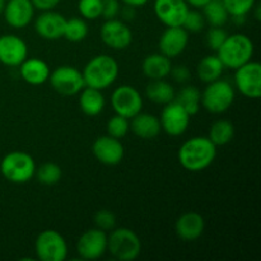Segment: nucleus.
<instances>
[{
    "label": "nucleus",
    "instance_id": "6ab92c4d",
    "mask_svg": "<svg viewBox=\"0 0 261 261\" xmlns=\"http://www.w3.org/2000/svg\"><path fill=\"white\" fill-rule=\"evenodd\" d=\"M189 32L184 27H167L160 37V51L167 58L181 55L188 47Z\"/></svg>",
    "mask_w": 261,
    "mask_h": 261
},
{
    "label": "nucleus",
    "instance_id": "37998d69",
    "mask_svg": "<svg viewBox=\"0 0 261 261\" xmlns=\"http://www.w3.org/2000/svg\"><path fill=\"white\" fill-rule=\"evenodd\" d=\"M134 14V8L129 7V5H125L124 10H122V17H124L125 19H133Z\"/></svg>",
    "mask_w": 261,
    "mask_h": 261
},
{
    "label": "nucleus",
    "instance_id": "0eeeda50",
    "mask_svg": "<svg viewBox=\"0 0 261 261\" xmlns=\"http://www.w3.org/2000/svg\"><path fill=\"white\" fill-rule=\"evenodd\" d=\"M35 251L41 261H64L68 256V244L58 231L46 229L36 239Z\"/></svg>",
    "mask_w": 261,
    "mask_h": 261
},
{
    "label": "nucleus",
    "instance_id": "5701e85b",
    "mask_svg": "<svg viewBox=\"0 0 261 261\" xmlns=\"http://www.w3.org/2000/svg\"><path fill=\"white\" fill-rule=\"evenodd\" d=\"M130 129L137 137L143 139H153L161 133L160 119L152 114H142L139 112L132 119Z\"/></svg>",
    "mask_w": 261,
    "mask_h": 261
},
{
    "label": "nucleus",
    "instance_id": "1a4fd4ad",
    "mask_svg": "<svg viewBox=\"0 0 261 261\" xmlns=\"http://www.w3.org/2000/svg\"><path fill=\"white\" fill-rule=\"evenodd\" d=\"M111 106L114 111L120 116L133 119L135 115L142 112L143 98L139 91L133 86H120L112 92Z\"/></svg>",
    "mask_w": 261,
    "mask_h": 261
},
{
    "label": "nucleus",
    "instance_id": "dca6fc26",
    "mask_svg": "<svg viewBox=\"0 0 261 261\" xmlns=\"http://www.w3.org/2000/svg\"><path fill=\"white\" fill-rule=\"evenodd\" d=\"M27 43L15 35L0 36V63L7 66H19L27 59Z\"/></svg>",
    "mask_w": 261,
    "mask_h": 261
},
{
    "label": "nucleus",
    "instance_id": "2f4dec72",
    "mask_svg": "<svg viewBox=\"0 0 261 261\" xmlns=\"http://www.w3.org/2000/svg\"><path fill=\"white\" fill-rule=\"evenodd\" d=\"M130 129L129 125V119L124 116H120V115H115L107 122V134L110 137H114L116 139H121L125 135L127 134Z\"/></svg>",
    "mask_w": 261,
    "mask_h": 261
},
{
    "label": "nucleus",
    "instance_id": "f8f14e48",
    "mask_svg": "<svg viewBox=\"0 0 261 261\" xmlns=\"http://www.w3.org/2000/svg\"><path fill=\"white\" fill-rule=\"evenodd\" d=\"M101 40L112 50H125L133 42V32L122 20L107 19L101 27Z\"/></svg>",
    "mask_w": 261,
    "mask_h": 261
},
{
    "label": "nucleus",
    "instance_id": "4468645a",
    "mask_svg": "<svg viewBox=\"0 0 261 261\" xmlns=\"http://www.w3.org/2000/svg\"><path fill=\"white\" fill-rule=\"evenodd\" d=\"M154 14L167 27H182L190 9L185 0H154Z\"/></svg>",
    "mask_w": 261,
    "mask_h": 261
},
{
    "label": "nucleus",
    "instance_id": "a19ab883",
    "mask_svg": "<svg viewBox=\"0 0 261 261\" xmlns=\"http://www.w3.org/2000/svg\"><path fill=\"white\" fill-rule=\"evenodd\" d=\"M125 5H129V7L133 8H138V7H143V5L147 4L149 0H122Z\"/></svg>",
    "mask_w": 261,
    "mask_h": 261
},
{
    "label": "nucleus",
    "instance_id": "a211bd4d",
    "mask_svg": "<svg viewBox=\"0 0 261 261\" xmlns=\"http://www.w3.org/2000/svg\"><path fill=\"white\" fill-rule=\"evenodd\" d=\"M5 22L13 28L27 27L35 15V7L31 0H8L5 2L4 10Z\"/></svg>",
    "mask_w": 261,
    "mask_h": 261
},
{
    "label": "nucleus",
    "instance_id": "bb28decb",
    "mask_svg": "<svg viewBox=\"0 0 261 261\" xmlns=\"http://www.w3.org/2000/svg\"><path fill=\"white\" fill-rule=\"evenodd\" d=\"M201 9L205 22H208L212 27H223L229 18L222 0H209Z\"/></svg>",
    "mask_w": 261,
    "mask_h": 261
},
{
    "label": "nucleus",
    "instance_id": "cd10ccee",
    "mask_svg": "<svg viewBox=\"0 0 261 261\" xmlns=\"http://www.w3.org/2000/svg\"><path fill=\"white\" fill-rule=\"evenodd\" d=\"M173 101L177 102L178 105L186 110L190 116L198 114L199 109L201 105V93L196 87L194 86H186L178 92L175 96Z\"/></svg>",
    "mask_w": 261,
    "mask_h": 261
},
{
    "label": "nucleus",
    "instance_id": "ea45409f",
    "mask_svg": "<svg viewBox=\"0 0 261 261\" xmlns=\"http://www.w3.org/2000/svg\"><path fill=\"white\" fill-rule=\"evenodd\" d=\"M31 2L35 9L45 12V10H53L60 3V0H31Z\"/></svg>",
    "mask_w": 261,
    "mask_h": 261
},
{
    "label": "nucleus",
    "instance_id": "a18cd8bd",
    "mask_svg": "<svg viewBox=\"0 0 261 261\" xmlns=\"http://www.w3.org/2000/svg\"><path fill=\"white\" fill-rule=\"evenodd\" d=\"M4 7H5V2L4 0H0V13L4 10Z\"/></svg>",
    "mask_w": 261,
    "mask_h": 261
},
{
    "label": "nucleus",
    "instance_id": "f257e3e1",
    "mask_svg": "<svg viewBox=\"0 0 261 261\" xmlns=\"http://www.w3.org/2000/svg\"><path fill=\"white\" fill-rule=\"evenodd\" d=\"M178 162L190 172L208 168L217 157V145L208 137H194L186 140L178 149Z\"/></svg>",
    "mask_w": 261,
    "mask_h": 261
},
{
    "label": "nucleus",
    "instance_id": "412c9836",
    "mask_svg": "<svg viewBox=\"0 0 261 261\" xmlns=\"http://www.w3.org/2000/svg\"><path fill=\"white\" fill-rule=\"evenodd\" d=\"M19 73L23 81L27 82L28 84L32 86H41L45 82L48 81L50 76V68H48L47 63L37 58L25 59L22 64H20Z\"/></svg>",
    "mask_w": 261,
    "mask_h": 261
},
{
    "label": "nucleus",
    "instance_id": "f3484780",
    "mask_svg": "<svg viewBox=\"0 0 261 261\" xmlns=\"http://www.w3.org/2000/svg\"><path fill=\"white\" fill-rule=\"evenodd\" d=\"M65 17L54 10H45L41 13L35 22V30L38 36L45 40H59L64 36L65 28Z\"/></svg>",
    "mask_w": 261,
    "mask_h": 261
},
{
    "label": "nucleus",
    "instance_id": "7ed1b4c3",
    "mask_svg": "<svg viewBox=\"0 0 261 261\" xmlns=\"http://www.w3.org/2000/svg\"><path fill=\"white\" fill-rule=\"evenodd\" d=\"M254 42L244 33L227 36L223 45L217 50V56L224 68L236 70L244 64L249 63L254 55Z\"/></svg>",
    "mask_w": 261,
    "mask_h": 261
},
{
    "label": "nucleus",
    "instance_id": "a878e982",
    "mask_svg": "<svg viewBox=\"0 0 261 261\" xmlns=\"http://www.w3.org/2000/svg\"><path fill=\"white\" fill-rule=\"evenodd\" d=\"M145 93L149 101L157 105H167L175 99V88L163 79L152 81L145 88Z\"/></svg>",
    "mask_w": 261,
    "mask_h": 261
},
{
    "label": "nucleus",
    "instance_id": "f03ea898",
    "mask_svg": "<svg viewBox=\"0 0 261 261\" xmlns=\"http://www.w3.org/2000/svg\"><path fill=\"white\" fill-rule=\"evenodd\" d=\"M82 74L86 87L103 91L112 86L117 79L119 64L112 56L101 54L92 58L86 64Z\"/></svg>",
    "mask_w": 261,
    "mask_h": 261
},
{
    "label": "nucleus",
    "instance_id": "4be33fe9",
    "mask_svg": "<svg viewBox=\"0 0 261 261\" xmlns=\"http://www.w3.org/2000/svg\"><path fill=\"white\" fill-rule=\"evenodd\" d=\"M143 73L150 81H157V79H165L170 75L172 63L171 59L161 53L150 54L143 60L142 64Z\"/></svg>",
    "mask_w": 261,
    "mask_h": 261
},
{
    "label": "nucleus",
    "instance_id": "c756f323",
    "mask_svg": "<svg viewBox=\"0 0 261 261\" xmlns=\"http://www.w3.org/2000/svg\"><path fill=\"white\" fill-rule=\"evenodd\" d=\"M87 35H88V25L86 20L78 17L66 19L63 37L70 42H81L87 37Z\"/></svg>",
    "mask_w": 261,
    "mask_h": 261
},
{
    "label": "nucleus",
    "instance_id": "20e7f679",
    "mask_svg": "<svg viewBox=\"0 0 261 261\" xmlns=\"http://www.w3.org/2000/svg\"><path fill=\"white\" fill-rule=\"evenodd\" d=\"M0 172L9 182L25 184L36 173L35 160L25 152H10L2 160Z\"/></svg>",
    "mask_w": 261,
    "mask_h": 261
},
{
    "label": "nucleus",
    "instance_id": "c85d7f7f",
    "mask_svg": "<svg viewBox=\"0 0 261 261\" xmlns=\"http://www.w3.org/2000/svg\"><path fill=\"white\" fill-rule=\"evenodd\" d=\"M234 126L231 121L227 120H218L214 122L209 130V139L214 145H226L233 139Z\"/></svg>",
    "mask_w": 261,
    "mask_h": 261
},
{
    "label": "nucleus",
    "instance_id": "72a5a7b5",
    "mask_svg": "<svg viewBox=\"0 0 261 261\" xmlns=\"http://www.w3.org/2000/svg\"><path fill=\"white\" fill-rule=\"evenodd\" d=\"M78 10L84 19H97L101 17L102 0H79Z\"/></svg>",
    "mask_w": 261,
    "mask_h": 261
},
{
    "label": "nucleus",
    "instance_id": "49530a36",
    "mask_svg": "<svg viewBox=\"0 0 261 261\" xmlns=\"http://www.w3.org/2000/svg\"><path fill=\"white\" fill-rule=\"evenodd\" d=\"M4 2H8V0H4Z\"/></svg>",
    "mask_w": 261,
    "mask_h": 261
},
{
    "label": "nucleus",
    "instance_id": "79ce46f5",
    "mask_svg": "<svg viewBox=\"0 0 261 261\" xmlns=\"http://www.w3.org/2000/svg\"><path fill=\"white\" fill-rule=\"evenodd\" d=\"M188 3V5H191V7L196 8V9H201L209 0H185Z\"/></svg>",
    "mask_w": 261,
    "mask_h": 261
},
{
    "label": "nucleus",
    "instance_id": "f704fd0d",
    "mask_svg": "<svg viewBox=\"0 0 261 261\" xmlns=\"http://www.w3.org/2000/svg\"><path fill=\"white\" fill-rule=\"evenodd\" d=\"M182 27L188 32H200L205 27V18L201 13L196 12V10H189L185 19H184Z\"/></svg>",
    "mask_w": 261,
    "mask_h": 261
},
{
    "label": "nucleus",
    "instance_id": "c9c22d12",
    "mask_svg": "<svg viewBox=\"0 0 261 261\" xmlns=\"http://www.w3.org/2000/svg\"><path fill=\"white\" fill-rule=\"evenodd\" d=\"M94 223L102 231H111L116 224V217L109 209H101L94 214Z\"/></svg>",
    "mask_w": 261,
    "mask_h": 261
},
{
    "label": "nucleus",
    "instance_id": "423d86ee",
    "mask_svg": "<svg viewBox=\"0 0 261 261\" xmlns=\"http://www.w3.org/2000/svg\"><path fill=\"white\" fill-rule=\"evenodd\" d=\"M234 88L231 83L223 79L211 82L201 93V105L212 114H223L231 109L234 102Z\"/></svg>",
    "mask_w": 261,
    "mask_h": 261
},
{
    "label": "nucleus",
    "instance_id": "b1692460",
    "mask_svg": "<svg viewBox=\"0 0 261 261\" xmlns=\"http://www.w3.org/2000/svg\"><path fill=\"white\" fill-rule=\"evenodd\" d=\"M79 96V106L87 116H97L105 109V97L99 89L84 87Z\"/></svg>",
    "mask_w": 261,
    "mask_h": 261
},
{
    "label": "nucleus",
    "instance_id": "e433bc0d",
    "mask_svg": "<svg viewBox=\"0 0 261 261\" xmlns=\"http://www.w3.org/2000/svg\"><path fill=\"white\" fill-rule=\"evenodd\" d=\"M227 36L228 35H227L226 31L222 27H212L211 30L208 31V33H206V45H208L209 48L217 51L222 45H223Z\"/></svg>",
    "mask_w": 261,
    "mask_h": 261
},
{
    "label": "nucleus",
    "instance_id": "c03bdc74",
    "mask_svg": "<svg viewBox=\"0 0 261 261\" xmlns=\"http://www.w3.org/2000/svg\"><path fill=\"white\" fill-rule=\"evenodd\" d=\"M252 9H255V18H256L257 20H260V18H261V14H260V4L254 5V8H252Z\"/></svg>",
    "mask_w": 261,
    "mask_h": 261
},
{
    "label": "nucleus",
    "instance_id": "2eb2a0df",
    "mask_svg": "<svg viewBox=\"0 0 261 261\" xmlns=\"http://www.w3.org/2000/svg\"><path fill=\"white\" fill-rule=\"evenodd\" d=\"M92 152L98 162L107 166L119 165L125 154L124 145L120 142V139L110 137L109 134L102 135L94 140L92 145Z\"/></svg>",
    "mask_w": 261,
    "mask_h": 261
},
{
    "label": "nucleus",
    "instance_id": "ddd939ff",
    "mask_svg": "<svg viewBox=\"0 0 261 261\" xmlns=\"http://www.w3.org/2000/svg\"><path fill=\"white\" fill-rule=\"evenodd\" d=\"M76 251L83 260H97L107 251L106 231L93 228L86 231L76 242Z\"/></svg>",
    "mask_w": 261,
    "mask_h": 261
},
{
    "label": "nucleus",
    "instance_id": "9d476101",
    "mask_svg": "<svg viewBox=\"0 0 261 261\" xmlns=\"http://www.w3.org/2000/svg\"><path fill=\"white\" fill-rule=\"evenodd\" d=\"M236 88L247 98L257 99L261 96V65L257 61L244 64L236 69Z\"/></svg>",
    "mask_w": 261,
    "mask_h": 261
},
{
    "label": "nucleus",
    "instance_id": "393cba45",
    "mask_svg": "<svg viewBox=\"0 0 261 261\" xmlns=\"http://www.w3.org/2000/svg\"><path fill=\"white\" fill-rule=\"evenodd\" d=\"M224 66L217 55H206L199 61L196 73L204 83H211L221 78L223 74Z\"/></svg>",
    "mask_w": 261,
    "mask_h": 261
},
{
    "label": "nucleus",
    "instance_id": "58836bf2",
    "mask_svg": "<svg viewBox=\"0 0 261 261\" xmlns=\"http://www.w3.org/2000/svg\"><path fill=\"white\" fill-rule=\"evenodd\" d=\"M170 74H172L173 79H175L176 82H178V83H185V82H188L191 76L190 70H189L188 66L185 65L175 66V68L171 69Z\"/></svg>",
    "mask_w": 261,
    "mask_h": 261
},
{
    "label": "nucleus",
    "instance_id": "9b49d317",
    "mask_svg": "<svg viewBox=\"0 0 261 261\" xmlns=\"http://www.w3.org/2000/svg\"><path fill=\"white\" fill-rule=\"evenodd\" d=\"M161 129L168 135L178 137L188 130L190 125V115L176 101L165 105L160 117Z\"/></svg>",
    "mask_w": 261,
    "mask_h": 261
},
{
    "label": "nucleus",
    "instance_id": "4c0bfd02",
    "mask_svg": "<svg viewBox=\"0 0 261 261\" xmlns=\"http://www.w3.org/2000/svg\"><path fill=\"white\" fill-rule=\"evenodd\" d=\"M120 13L119 0H102V13L101 17L105 19H114Z\"/></svg>",
    "mask_w": 261,
    "mask_h": 261
},
{
    "label": "nucleus",
    "instance_id": "473e14b6",
    "mask_svg": "<svg viewBox=\"0 0 261 261\" xmlns=\"http://www.w3.org/2000/svg\"><path fill=\"white\" fill-rule=\"evenodd\" d=\"M222 2L229 17L247 15V13L252 12V8L256 4V0H222Z\"/></svg>",
    "mask_w": 261,
    "mask_h": 261
},
{
    "label": "nucleus",
    "instance_id": "aec40b11",
    "mask_svg": "<svg viewBox=\"0 0 261 261\" xmlns=\"http://www.w3.org/2000/svg\"><path fill=\"white\" fill-rule=\"evenodd\" d=\"M205 228V222L203 216L196 212H188L184 213L176 221V233L184 241H195L203 234Z\"/></svg>",
    "mask_w": 261,
    "mask_h": 261
},
{
    "label": "nucleus",
    "instance_id": "39448f33",
    "mask_svg": "<svg viewBox=\"0 0 261 261\" xmlns=\"http://www.w3.org/2000/svg\"><path fill=\"white\" fill-rule=\"evenodd\" d=\"M107 250L115 259L133 261L142 251V242L138 234L129 228H117L107 237Z\"/></svg>",
    "mask_w": 261,
    "mask_h": 261
},
{
    "label": "nucleus",
    "instance_id": "7c9ffc66",
    "mask_svg": "<svg viewBox=\"0 0 261 261\" xmlns=\"http://www.w3.org/2000/svg\"><path fill=\"white\" fill-rule=\"evenodd\" d=\"M35 175L37 176V180L43 185H55L60 181L63 173H61L60 166L53 162H47L41 165L36 170Z\"/></svg>",
    "mask_w": 261,
    "mask_h": 261
},
{
    "label": "nucleus",
    "instance_id": "6e6552de",
    "mask_svg": "<svg viewBox=\"0 0 261 261\" xmlns=\"http://www.w3.org/2000/svg\"><path fill=\"white\" fill-rule=\"evenodd\" d=\"M51 87L63 96L78 94L86 87L83 74L78 69L70 65H63L56 68L48 76Z\"/></svg>",
    "mask_w": 261,
    "mask_h": 261
}]
</instances>
